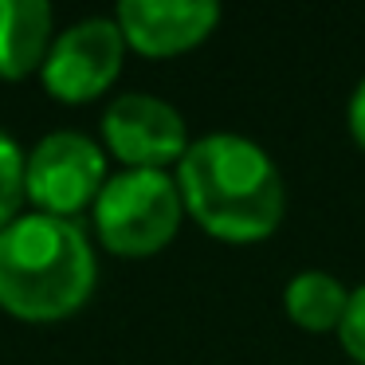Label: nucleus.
<instances>
[{
	"mask_svg": "<svg viewBox=\"0 0 365 365\" xmlns=\"http://www.w3.org/2000/svg\"><path fill=\"white\" fill-rule=\"evenodd\" d=\"M173 177L185 216L220 244H259L287 216V181L255 138L232 130L192 138Z\"/></svg>",
	"mask_w": 365,
	"mask_h": 365,
	"instance_id": "obj_1",
	"label": "nucleus"
},
{
	"mask_svg": "<svg viewBox=\"0 0 365 365\" xmlns=\"http://www.w3.org/2000/svg\"><path fill=\"white\" fill-rule=\"evenodd\" d=\"M95 287L98 255L79 220L24 212L0 232V310L16 322H63Z\"/></svg>",
	"mask_w": 365,
	"mask_h": 365,
	"instance_id": "obj_2",
	"label": "nucleus"
},
{
	"mask_svg": "<svg viewBox=\"0 0 365 365\" xmlns=\"http://www.w3.org/2000/svg\"><path fill=\"white\" fill-rule=\"evenodd\" d=\"M95 236L118 259H150L165 252L185 224L177 177L165 169H122L95 200Z\"/></svg>",
	"mask_w": 365,
	"mask_h": 365,
	"instance_id": "obj_3",
	"label": "nucleus"
},
{
	"mask_svg": "<svg viewBox=\"0 0 365 365\" xmlns=\"http://www.w3.org/2000/svg\"><path fill=\"white\" fill-rule=\"evenodd\" d=\"M106 181L110 173H106L103 142L79 130L43 134L24 165V192L32 200V212L63 216V220H75L79 212L95 208Z\"/></svg>",
	"mask_w": 365,
	"mask_h": 365,
	"instance_id": "obj_4",
	"label": "nucleus"
},
{
	"mask_svg": "<svg viewBox=\"0 0 365 365\" xmlns=\"http://www.w3.org/2000/svg\"><path fill=\"white\" fill-rule=\"evenodd\" d=\"M126 51V36L114 16L75 20L51 40V51L40 67V83L56 103H95L118 83Z\"/></svg>",
	"mask_w": 365,
	"mask_h": 365,
	"instance_id": "obj_5",
	"label": "nucleus"
},
{
	"mask_svg": "<svg viewBox=\"0 0 365 365\" xmlns=\"http://www.w3.org/2000/svg\"><path fill=\"white\" fill-rule=\"evenodd\" d=\"M192 145L189 122L173 103L145 91H126L103 110V150L122 169H165L173 173Z\"/></svg>",
	"mask_w": 365,
	"mask_h": 365,
	"instance_id": "obj_6",
	"label": "nucleus"
},
{
	"mask_svg": "<svg viewBox=\"0 0 365 365\" xmlns=\"http://www.w3.org/2000/svg\"><path fill=\"white\" fill-rule=\"evenodd\" d=\"M126 48L145 59H173L200 48L220 28L216 0H122L114 9Z\"/></svg>",
	"mask_w": 365,
	"mask_h": 365,
	"instance_id": "obj_7",
	"label": "nucleus"
},
{
	"mask_svg": "<svg viewBox=\"0 0 365 365\" xmlns=\"http://www.w3.org/2000/svg\"><path fill=\"white\" fill-rule=\"evenodd\" d=\"M56 40L48 0H0V79L20 83L43 67Z\"/></svg>",
	"mask_w": 365,
	"mask_h": 365,
	"instance_id": "obj_8",
	"label": "nucleus"
},
{
	"mask_svg": "<svg viewBox=\"0 0 365 365\" xmlns=\"http://www.w3.org/2000/svg\"><path fill=\"white\" fill-rule=\"evenodd\" d=\"M346 307H349V287L334 271L322 267L294 271L283 287V314L302 334H334L338 338Z\"/></svg>",
	"mask_w": 365,
	"mask_h": 365,
	"instance_id": "obj_9",
	"label": "nucleus"
},
{
	"mask_svg": "<svg viewBox=\"0 0 365 365\" xmlns=\"http://www.w3.org/2000/svg\"><path fill=\"white\" fill-rule=\"evenodd\" d=\"M24 165H28V153L16 145V138L0 130V232L16 216H24V200H28Z\"/></svg>",
	"mask_w": 365,
	"mask_h": 365,
	"instance_id": "obj_10",
	"label": "nucleus"
},
{
	"mask_svg": "<svg viewBox=\"0 0 365 365\" xmlns=\"http://www.w3.org/2000/svg\"><path fill=\"white\" fill-rule=\"evenodd\" d=\"M338 341H341L349 361L365 365V283L349 291V307H346V318L338 326Z\"/></svg>",
	"mask_w": 365,
	"mask_h": 365,
	"instance_id": "obj_11",
	"label": "nucleus"
},
{
	"mask_svg": "<svg viewBox=\"0 0 365 365\" xmlns=\"http://www.w3.org/2000/svg\"><path fill=\"white\" fill-rule=\"evenodd\" d=\"M346 130L354 138V145L365 153V75L357 79V87L349 91V103H346Z\"/></svg>",
	"mask_w": 365,
	"mask_h": 365,
	"instance_id": "obj_12",
	"label": "nucleus"
}]
</instances>
